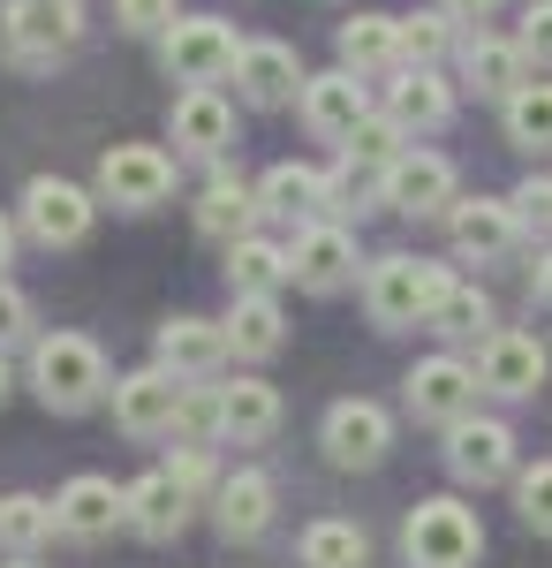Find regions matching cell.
<instances>
[{
    "instance_id": "1",
    "label": "cell",
    "mask_w": 552,
    "mask_h": 568,
    "mask_svg": "<svg viewBox=\"0 0 552 568\" xmlns=\"http://www.w3.org/2000/svg\"><path fill=\"white\" fill-rule=\"evenodd\" d=\"M31 387H39L45 409L76 417V409H91V402L106 394V356H99V342H84V334H39V342H31Z\"/></svg>"
},
{
    "instance_id": "46",
    "label": "cell",
    "mask_w": 552,
    "mask_h": 568,
    "mask_svg": "<svg viewBox=\"0 0 552 568\" xmlns=\"http://www.w3.org/2000/svg\"><path fill=\"white\" fill-rule=\"evenodd\" d=\"M16 258V227H8V220H0V265Z\"/></svg>"
},
{
    "instance_id": "25",
    "label": "cell",
    "mask_w": 552,
    "mask_h": 568,
    "mask_svg": "<svg viewBox=\"0 0 552 568\" xmlns=\"http://www.w3.org/2000/svg\"><path fill=\"white\" fill-rule=\"evenodd\" d=\"M462 77H469V91H484V99H514V91L530 84L514 39H469L462 45Z\"/></svg>"
},
{
    "instance_id": "23",
    "label": "cell",
    "mask_w": 552,
    "mask_h": 568,
    "mask_svg": "<svg viewBox=\"0 0 552 568\" xmlns=\"http://www.w3.org/2000/svg\"><path fill=\"white\" fill-rule=\"evenodd\" d=\"M273 425H280V394L265 387V379H235V387H219V433L235 439V447L273 439Z\"/></svg>"
},
{
    "instance_id": "7",
    "label": "cell",
    "mask_w": 552,
    "mask_h": 568,
    "mask_svg": "<svg viewBox=\"0 0 552 568\" xmlns=\"http://www.w3.org/2000/svg\"><path fill=\"white\" fill-rule=\"evenodd\" d=\"M167 190H174V160L160 152V144H114V152L99 160V197L122 205V213L167 205Z\"/></svg>"
},
{
    "instance_id": "47",
    "label": "cell",
    "mask_w": 552,
    "mask_h": 568,
    "mask_svg": "<svg viewBox=\"0 0 552 568\" xmlns=\"http://www.w3.org/2000/svg\"><path fill=\"white\" fill-rule=\"evenodd\" d=\"M8 387H16V372H8V356H0V402H8Z\"/></svg>"
},
{
    "instance_id": "2",
    "label": "cell",
    "mask_w": 552,
    "mask_h": 568,
    "mask_svg": "<svg viewBox=\"0 0 552 568\" xmlns=\"http://www.w3.org/2000/svg\"><path fill=\"white\" fill-rule=\"evenodd\" d=\"M84 39V0H0V53L16 69H53Z\"/></svg>"
},
{
    "instance_id": "14",
    "label": "cell",
    "mask_w": 552,
    "mask_h": 568,
    "mask_svg": "<svg viewBox=\"0 0 552 568\" xmlns=\"http://www.w3.org/2000/svg\"><path fill=\"white\" fill-rule=\"evenodd\" d=\"M303 122H310L318 136H340V144L364 130V122H371V99H364V84H356V69L310 77V84H303Z\"/></svg>"
},
{
    "instance_id": "48",
    "label": "cell",
    "mask_w": 552,
    "mask_h": 568,
    "mask_svg": "<svg viewBox=\"0 0 552 568\" xmlns=\"http://www.w3.org/2000/svg\"><path fill=\"white\" fill-rule=\"evenodd\" d=\"M8 568H39V561H31V554H8Z\"/></svg>"
},
{
    "instance_id": "32",
    "label": "cell",
    "mask_w": 552,
    "mask_h": 568,
    "mask_svg": "<svg viewBox=\"0 0 552 568\" xmlns=\"http://www.w3.org/2000/svg\"><path fill=\"white\" fill-rule=\"evenodd\" d=\"M371 561V538L356 524H310L303 530V568H364Z\"/></svg>"
},
{
    "instance_id": "30",
    "label": "cell",
    "mask_w": 552,
    "mask_h": 568,
    "mask_svg": "<svg viewBox=\"0 0 552 568\" xmlns=\"http://www.w3.org/2000/svg\"><path fill=\"white\" fill-rule=\"evenodd\" d=\"M273 281H288V251L280 243H257V235L227 243V288L235 296H273Z\"/></svg>"
},
{
    "instance_id": "42",
    "label": "cell",
    "mask_w": 552,
    "mask_h": 568,
    "mask_svg": "<svg viewBox=\"0 0 552 568\" xmlns=\"http://www.w3.org/2000/svg\"><path fill=\"white\" fill-rule=\"evenodd\" d=\"M174 425H182V433H219V394H197V387H190Z\"/></svg>"
},
{
    "instance_id": "6",
    "label": "cell",
    "mask_w": 552,
    "mask_h": 568,
    "mask_svg": "<svg viewBox=\"0 0 552 568\" xmlns=\"http://www.w3.org/2000/svg\"><path fill=\"white\" fill-rule=\"evenodd\" d=\"M91 205L76 182H61V175H31L23 182V235L31 243H45V251H76L91 235Z\"/></svg>"
},
{
    "instance_id": "11",
    "label": "cell",
    "mask_w": 552,
    "mask_h": 568,
    "mask_svg": "<svg viewBox=\"0 0 552 568\" xmlns=\"http://www.w3.org/2000/svg\"><path fill=\"white\" fill-rule=\"evenodd\" d=\"M386 447H393V417L379 402H334L326 409V455L340 470H371Z\"/></svg>"
},
{
    "instance_id": "15",
    "label": "cell",
    "mask_w": 552,
    "mask_h": 568,
    "mask_svg": "<svg viewBox=\"0 0 552 568\" xmlns=\"http://www.w3.org/2000/svg\"><path fill=\"white\" fill-rule=\"evenodd\" d=\"M167 136L182 144V152H205V160H213V152L235 144V106H227L213 84H190L182 99H174V114H167Z\"/></svg>"
},
{
    "instance_id": "17",
    "label": "cell",
    "mask_w": 552,
    "mask_h": 568,
    "mask_svg": "<svg viewBox=\"0 0 552 568\" xmlns=\"http://www.w3.org/2000/svg\"><path fill=\"white\" fill-rule=\"evenodd\" d=\"M386 205L393 213H447L454 205V168L439 152H401L386 168Z\"/></svg>"
},
{
    "instance_id": "40",
    "label": "cell",
    "mask_w": 552,
    "mask_h": 568,
    "mask_svg": "<svg viewBox=\"0 0 552 568\" xmlns=\"http://www.w3.org/2000/svg\"><path fill=\"white\" fill-rule=\"evenodd\" d=\"M522 61H538V69H552V0H530V16H522Z\"/></svg>"
},
{
    "instance_id": "16",
    "label": "cell",
    "mask_w": 552,
    "mask_h": 568,
    "mask_svg": "<svg viewBox=\"0 0 552 568\" xmlns=\"http://www.w3.org/2000/svg\"><path fill=\"white\" fill-rule=\"evenodd\" d=\"M356 273V235L348 227H303L288 251V281H303L310 296H334L340 281Z\"/></svg>"
},
{
    "instance_id": "44",
    "label": "cell",
    "mask_w": 552,
    "mask_h": 568,
    "mask_svg": "<svg viewBox=\"0 0 552 568\" xmlns=\"http://www.w3.org/2000/svg\"><path fill=\"white\" fill-rule=\"evenodd\" d=\"M439 8H447V16H469V23H477V16H484L492 0H439Z\"/></svg>"
},
{
    "instance_id": "5",
    "label": "cell",
    "mask_w": 552,
    "mask_h": 568,
    "mask_svg": "<svg viewBox=\"0 0 552 568\" xmlns=\"http://www.w3.org/2000/svg\"><path fill=\"white\" fill-rule=\"evenodd\" d=\"M167 77L174 84H219V77H235V61H243V39H235V23H219V16H182L167 39Z\"/></svg>"
},
{
    "instance_id": "29",
    "label": "cell",
    "mask_w": 552,
    "mask_h": 568,
    "mask_svg": "<svg viewBox=\"0 0 552 568\" xmlns=\"http://www.w3.org/2000/svg\"><path fill=\"white\" fill-rule=\"evenodd\" d=\"M386 61H401V16H356V23H340V69H386Z\"/></svg>"
},
{
    "instance_id": "8",
    "label": "cell",
    "mask_w": 552,
    "mask_h": 568,
    "mask_svg": "<svg viewBox=\"0 0 552 568\" xmlns=\"http://www.w3.org/2000/svg\"><path fill=\"white\" fill-rule=\"evenodd\" d=\"M477 364H462V356H425L417 372H409V409L425 417V425H469L477 417Z\"/></svg>"
},
{
    "instance_id": "12",
    "label": "cell",
    "mask_w": 552,
    "mask_h": 568,
    "mask_svg": "<svg viewBox=\"0 0 552 568\" xmlns=\"http://www.w3.org/2000/svg\"><path fill=\"white\" fill-rule=\"evenodd\" d=\"M538 379H545L538 334H484V349H477V387L484 394H538Z\"/></svg>"
},
{
    "instance_id": "18",
    "label": "cell",
    "mask_w": 552,
    "mask_h": 568,
    "mask_svg": "<svg viewBox=\"0 0 552 568\" xmlns=\"http://www.w3.org/2000/svg\"><path fill=\"white\" fill-rule=\"evenodd\" d=\"M235 84H243V99H251V106H280V99H296L310 77H303L296 45L257 39V45H243V61H235Z\"/></svg>"
},
{
    "instance_id": "10",
    "label": "cell",
    "mask_w": 552,
    "mask_h": 568,
    "mask_svg": "<svg viewBox=\"0 0 552 568\" xmlns=\"http://www.w3.org/2000/svg\"><path fill=\"white\" fill-rule=\"evenodd\" d=\"M53 524L69 530V538H114L129 524V485L114 478H69L61 485V500H53Z\"/></svg>"
},
{
    "instance_id": "35",
    "label": "cell",
    "mask_w": 552,
    "mask_h": 568,
    "mask_svg": "<svg viewBox=\"0 0 552 568\" xmlns=\"http://www.w3.org/2000/svg\"><path fill=\"white\" fill-rule=\"evenodd\" d=\"M439 53H447V8L401 16V61H409V69H431Z\"/></svg>"
},
{
    "instance_id": "41",
    "label": "cell",
    "mask_w": 552,
    "mask_h": 568,
    "mask_svg": "<svg viewBox=\"0 0 552 568\" xmlns=\"http://www.w3.org/2000/svg\"><path fill=\"white\" fill-rule=\"evenodd\" d=\"M508 205H514V220H522V227H552V175H530Z\"/></svg>"
},
{
    "instance_id": "3",
    "label": "cell",
    "mask_w": 552,
    "mask_h": 568,
    "mask_svg": "<svg viewBox=\"0 0 552 568\" xmlns=\"http://www.w3.org/2000/svg\"><path fill=\"white\" fill-rule=\"evenodd\" d=\"M447 288H454V281H447V265L393 251V258L371 265L364 304H371V318H379V326H417V318H431V311H439V296H447Z\"/></svg>"
},
{
    "instance_id": "20",
    "label": "cell",
    "mask_w": 552,
    "mask_h": 568,
    "mask_svg": "<svg viewBox=\"0 0 552 568\" xmlns=\"http://www.w3.org/2000/svg\"><path fill=\"white\" fill-rule=\"evenodd\" d=\"M447 114H454V91L439 84L431 69H401V77H393V91H386V122H393L401 136L439 130Z\"/></svg>"
},
{
    "instance_id": "24",
    "label": "cell",
    "mask_w": 552,
    "mask_h": 568,
    "mask_svg": "<svg viewBox=\"0 0 552 568\" xmlns=\"http://www.w3.org/2000/svg\"><path fill=\"white\" fill-rule=\"evenodd\" d=\"M182 524H190V493H182L167 470H152V478L129 485V530H144V538H174Z\"/></svg>"
},
{
    "instance_id": "22",
    "label": "cell",
    "mask_w": 552,
    "mask_h": 568,
    "mask_svg": "<svg viewBox=\"0 0 552 568\" xmlns=\"http://www.w3.org/2000/svg\"><path fill=\"white\" fill-rule=\"evenodd\" d=\"M273 478L265 470H235V478L219 485V538H265V524H273Z\"/></svg>"
},
{
    "instance_id": "36",
    "label": "cell",
    "mask_w": 552,
    "mask_h": 568,
    "mask_svg": "<svg viewBox=\"0 0 552 568\" xmlns=\"http://www.w3.org/2000/svg\"><path fill=\"white\" fill-rule=\"evenodd\" d=\"M174 8H182V0H114V23L136 31V39H167L174 23H182Z\"/></svg>"
},
{
    "instance_id": "34",
    "label": "cell",
    "mask_w": 552,
    "mask_h": 568,
    "mask_svg": "<svg viewBox=\"0 0 552 568\" xmlns=\"http://www.w3.org/2000/svg\"><path fill=\"white\" fill-rule=\"evenodd\" d=\"M425 326H431V334H454V342H469V334H484V326H492V304H484L477 288H447Z\"/></svg>"
},
{
    "instance_id": "39",
    "label": "cell",
    "mask_w": 552,
    "mask_h": 568,
    "mask_svg": "<svg viewBox=\"0 0 552 568\" xmlns=\"http://www.w3.org/2000/svg\"><path fill=\"white\" fill-rule=\"evenodd\" d=\"M31 326H39L31 296H23V288H16V281L0 273V349H8V342H31Z\"/></svg>"
},
{
    "instance_id": "26",
    "label": "cell",
    "mask_w": 552,
    "mask_h": 568,
    "mask_svg": "<svg viewBox=\"0 0 552 568\" xmlns=\"http://www.w3.org/2000/svg\"><path fill=\"white\" fill-rule=\"evenodd\" d=\"M251 220H257V190H251V182H235V175L205 182V197H197V227H205L213 243H243Z\"/></svg>"
},
{
    "instance_id": "38",
    "label": "cell",
    "mask_w": 552,
    "mask_h": 568,
    "mask_svg": "<svg viewBox=\"0 0 552 568\" xmlns=\"http://www.w3.org/2000/svg\"><path fill=\"white\" fill-rule=\"evenodd\" d=\"M514 500H522V524L545 530L552 538V463H538V470H522V485H514Z\"/></svg>"
},
{
    "instance_id": "33",
    "label": "cell",
    "mask_w": 552,
    "mask_h": 568,
    "mask_svg": "<svg viewBox=\"0 0 552 568\" xmlns=\"http://www.w3.org/2000/svg\"><path fill=\"white\" fill-rule=\"evenodd\" d=\"M508 136L522 152H552V84H522L508 99Z\"/></svg>"
},
{
    "instance_id": "28",
    "label": "cell",
    "mask_w": 552,
    "mask_h": 568,
    "mask_svg": "<svg viewBox=\"0 0 552 568\" xmlns=\"http://www.w3.org/2000/svg\"><path fill=\"white\" fill-rule=\"evenodd\" d=\"M280 342H288L280 304H273V296H235V311H227V349L235 356H273Z\"/></svg>"
},
{
    "instance_id": "9",
    "label": "cell",
    "mask_w": 552,
    "mask_h": 568,
    "mask_svg": "<svg viewBox=\"0 0 552 568\" xmlns=\"http://www.w3.org/2000/svg\"><path fill=\"white\" fill-rule=\"evenodd\" d=\"M182 379H174L167 364H152V372H129V379H114V425H122L129 439H160L174 433V417H182Z\"/></svg>"
},
{
    "instance_id": "45",
    "label": "cell",
    "mask_w": 552,
    "mask_h": 568,
    "mask_svg": "<svg viewBox=\"0 0 552 568\" xmlns=\"http://www.w3.org/2000/svg\"><path fill=\"white\" fill-rule=\"evenodd\" d=\"M538 304L552 311V258H538Z\"/></svg>"
},
{
    "instance_id": "21",
    "label": "cell",
    "mask_w": 552,
    "mask_h": 568,
    "mask_svg": "<svg viewBox=\"0 0 552 568\" xmlns=\"http://www.w3.org/2000/svg\"><path fill=\"white\" fill-rule=\"evenodd\" d=\"M219 356H227V326H213V318H167L160 326V364H167L174 379H190V372H213Z\"/></svg>"
},
{
    "instance_id": "31",
    "label": "cell",
    "mask_w": 552,
    "mask_h": 568,
    "mask_svg": "<svg viewBox=\"0 0 552 568\" xmlns=\"http://www.w3.org/2000/svg\"><path fill=\"white\" fill-rule=\"evenodd\" d=\"M53 500H39V493H8L0 500V546L8 554H39L45 538H53Z\"/></svg>"
},
{
    "instance_id": "43",
    "label": "cell",
    "mask_w": 552,
    "mask_h": 568,
    "mask_svg": "<svg viewBox=\"0 0 552 568\" xmlns=\"http://www.w3.org/2000/svg\"><path fill=\"white\" fill-rule=\"evenodd\" d=\"M167 478L182 485V493H205V485H213V463H205V447H182V455L167 463Z\"/></svg>"
},
{
    "instance_id": "19",
    "label": "cell",
    "mask_w": 552,
    "mask_h": 568,
    "mask_svg": "<svg viewBox=\"0 0 552 568\" xmlns=\"http://www.w3.org/2000/svg\"><path fill=\"white\" fill-rule=\"evenodd\" d=\"M514 205H500V197H469V205H454V251H462L469 265H492L514 251Z\"/></svg>"
},
{
    "instance_id": "27",
    "label": "cell",
    "mask_w": 552,
    "mask_h": 568,
    "mask_svg": "<svg viewBox=\"0 0 552 568\" xmlns=\"http://www.w3.org/2000/svg\"><path fill=\"white\" fill-rule=\"evenodd\" d=\"M318 205H326V175L318 168L280 160L273 175L257 182V213H273V220H303V213H318Z\"/></svg>"
},
{
    "instance_id": "13",
    "label": "cell",
    "mask_w": 552,
    "mask_h": 568,
    "mask_svg": "<svg viewBox=\"0 0 552 568\" xmlns=\"http://www.w3.org/2000/svg\"><path fill=\"white\" fill-rule=\"evenodd\" d=\"M447 470H454L462 485H500L514 470V433H508V425H492V417L454 425V439H447Z\"/></svg>"
},
{
    "instance_id": "4",
    "label": "cell",
    "mask_w": 552,
    "mask_h": 568,
    "mask_svg": "<svg viewBox=\"0 0 552 568\" xmlns=\"http://www.w3.org/2000/svg\"><path fill=\"white\" fill-rule=\"evenodd\" d=\"M401 554L409 568H469L484 554V530L462 500H417V516L401 524Z\"/></svg>"
},
{
    "instance_id": "37",
    "label": "cell",
    "mask_w": 552,
    "mask_h": 568,
    "mask_svg": "<svg viewBox=\"0 0 552 568\" xmlns=\"http://www.w3.org/2000/svg\"><path fill=\"white\" fill-rule=\"evenodd\" d=\"M348 160H371V168H393V160H401V130H393L386 114H371L364 130L348 136Z\"/></svg>"
}]
</instances>
